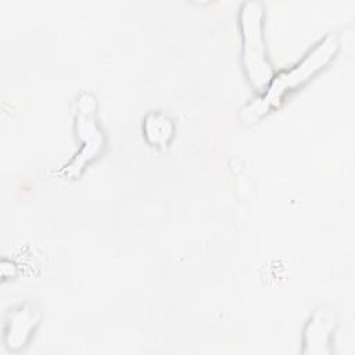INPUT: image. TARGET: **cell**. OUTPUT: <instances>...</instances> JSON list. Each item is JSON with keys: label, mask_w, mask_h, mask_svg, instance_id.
<instances>
[{"label": "cell", "mask_w": 355, "mask_h": 355, "mask_svg": "<svg viewBox=\"0 0 355 355\" xmlns=\"http://www.w3.org/2000/svg\"><path fill=\"white\" fill-rule=\"evenodd\" d=\"M337 49L338 40L336 35H327L301 60V62L291 67L290 69L282 71L275 78H272L265 92L240 111V119L245 122H254L277 107L287 96V93L305 83L312 75L323 68L331 60V57H334Z\"/></svg>", "instance_id": "cell-1"}, {"label": "cell", "mask_w": 355, "mask_h": 355, "mask_svg": "<svg viewBox=\"0 0 355 355\" xmlns=\"http://www.w3.org/2000/svg\"><path fill=\"white\" fill-rule=\"evenodd\" d=\"M262 6L258 1H247L240 10V25L243 32L244 65L250 82L265 89L273 78V71L266 60L262 40Z\"/></svg>", "instance_id": "cell-2"}, {"label": "cell", "mask_w": 355, "mask_h": 355, "mask_svg": "<svg viewBox=\"0 0 355 355\" xmlns=\"http://www.w3.org/2000/svg\"><path fill=\"white\" fill-rule=\"evenodd\" d=\"M37 322L36 313L26 306H21L11 312V318L7 322L6 343L8 348L15 349L26 343L32 329Z\"/></svg>", "instance_id": "cell-3"}, {"label": "cell", "mask_w": 355, "mask_h": 355, "mask_svg": "<svg viewBox=\"0 0 355 355\" xmlns=\"http://www.w3.org/2000/svg\"><path fill=\"white\" fill-rule=\"evenodd\" d=\"M334 313L330 311L319 309L313 318L309 320V324L305 330V344L309 347V352L313 345L327 344V337L333 329Z\"/></svg>", "instance_id": "cell-4"}, {"label": "cell", "mask_w": 355, "mask_h": 355, "mask_svg": "<svg viewBox=\"0 0 355 355\" xmlns=\"http://www.w3.org/2000/svg\"><path fill=\"white\" fill-rule=\"evenodd\" d=\"M144 135L151 144H166L173 136V123L162 112H151L144 121Z\"/></svg>", "instance_id": "cell-5"}]
</instances>
